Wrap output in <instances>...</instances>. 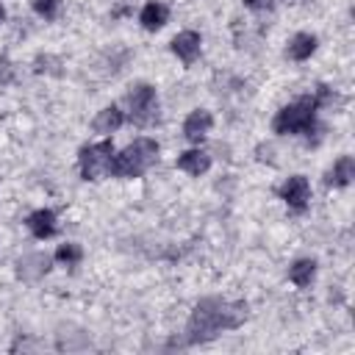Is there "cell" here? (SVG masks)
Here are the masks:
<instances>
[{
  "label": "cell",
  "instance_id": "cell-1",
  "mask_svg": "<svg viewBox=\"0 0 355 355\" xmlns=\"http://www.w3.org/2000/svg\"><path fill=\"white\" fill-rule=\"evenodd\" d=\"M247 302H227L219 297H208L200 300L186 322V341L189 344H202L211 341L216 333L222 330H236L239 324H244L247 319Z\"/></svg>",
  "mask_w": 355,
  "mask_h": 355
},
{
  "label": "cell",
  "instance_id": "cell-2",
  "mask_svg": "<svg viewBox=\"0 0 355 355\" xmlns=\"http://www.w3.org/2000/svg\"><path fill=\"white\" fill-rule=\"evenodd\" d=\"M316 111H319L316 97H313V94H305V97H300V100L283 105V108L275 114L272 130H275L277 136H300V133H302V136L311 139V133L319 130V125H316Z\"/></svg>",
  "mask_w": 355,
  "mask_h": 355
},
{
  "label": "cell",
  "instance_id": "cell-3",
  "mask_svg": "<svg viewBox=\"0 0 355 355\" xmlns=\"http://www.w3.org/2000/svg\"><path fill=\"white\" fill-rule=\"evenodd\" d=\"M155 161H158V141L141 136L133 144H128L119 155L111 158V175H116V178H139Z\"/></svg>",
  "mask_w": 355,
  "mask_h": 355
},
{
  "label": "cell",
  "instance_id": "cell-4",
  "mask_svg": "<svg viewBox=\"0 0 355 355\" xmlns=\"http://www.w3.org/2000/svg\"><path fill=\"white\" fill-rule=\"evenodd\" d=\"M111 158H114V141L103 139L97 144H86L78 153V164H80V175L83 180H100L111 172Z\"/></svg>",
  "mask_w": 355,
  "mask_h": 355
},
{
  "label": "cell",
  "instance_id": "cell-5",
  "mask_svg": "<svg viewBox=\"0 0 355 355\" xmlns=\"http://www.w3.org/2000/svg\"><path fill=\"white\" fill-rule=\"evenodd\" d=\"M128 105H130V119L136 125H147L153 119V114L158 111V97L155 89L150 83H136L128 92Z\"/></svg>",
  "mask_w": 355,
  "mask_h": 355
},
{
  "label": "cell",
  "instance_id": "cell-6",
  "mask_svg": "<svg viewBox=\"0 0 355 355\" xmlns=\"http://www.w3.org/2000/svg\"><path fill=\"white\" fill-rule=\"evenodd\" d=\"M277 194H280V200H283L291 211L302 214V211L308 208V200H311V183H308L305 175H291V178L280 186Z\"/></svg>",
  "mask_w": 355,
  "mask_h": 355
},
{
  "label": "cell",
  "instance_id": "cell-7",
  "mask_svg": "<svg viewBox=\"0 0 355 355\" xmlns=\"http://www.w3.org/2000/svg\"><path fill=\"white\" fill-rule=\"evenodd\" d=\"M211 125H214L211 111H205V108H194V111L186 116V122H183V136H186L191 144H200V141L211 133Z\"/></svg>",
  "mask_w": 355,
  "mask_h": 355
},
{
  "label": "cell",
  "instance_id": "cell-8",
  "mask_svg": "<svg viewBox=\"0 0 355 355\" xmlns=\"http://www.w3.org/2000/svg\"><path fill=\"white\" fill-rule=\"evenodd\" d=\"M200 47H202V39H200L197 31H183V33H178V36L172 39V53H175L186 67L197 61Z\"/></svg>",
  "mask_w": 355,
  "mask_h": 355
},
{
  "label": "cell",
  "instance_id": "cell-9",
  "mask_svg": "<svg viewBox=\"0 0 355 355\" xmlns=\"http://www.w3.org/2000/svg\"><path fill=\"white\" fill-rule=\"evenodd\" d=\"M25 225H28V230L36 236V239H53L55 236V214L50 211V208H39V211H33L28 219H25Z\"/></svg>",
  "mask_w": 355,
  "mask_h": 355
},
{
  "label": "cell",
  "instance_id": "cell-10",
  "mask_svg": "<svg viewBox=\"0 0 355 355\" xmlns=\"http://www.w3.org/2000/svg\"><path fill=\"white\" fill-rule=\"evenodd\" d=\"M208 166H211V155L202 153V150H186V153L178 155V169L186 172V175L200 178V175L208 172Z\"/></svg>",
  "mask_w": 355,
  "mask_h": 355
},
{
  "label": "cell",
  "instance_id": "cell-11",
  "mask_svg": "<svg viewBox=\"0 0 355 355\" xmlns=\"http://www.w3.org/2000/svg\"><path fill=\"white\" fill-rule=\"evenodd\" d=\"M122 122H125V114H122L116 105H105L103 111H97L92 128H94V133H100V136H111L114 130L122 128Z\"/></svg>",
  "mask_w": 355,
  "mask_h": 355
},
{
  "label": "cell",
  "instance_id": "cell-12",
  "mask_svg": "<svg viewBox=\"0 0 355 355\" xmlns=\"http://www.w3.org/2000/svg\"><path fill=\"white\" fill-rule=\"evenodd\" d=\"M166 19H169V8L161 0H150L139 14V22H141L144 31H158V28L166 25Z\"/></svg>",
  "mask_w": 355,
  "mask_h": 355
},
{
  "label": "cell",
  "instance_id": "cell-13",
  "mask_svg": "<svg viewBox=\"0 0 355 355\" xmlns=\"http://www.w3.org/2000/svg\"><path fill=\"white\" fill-rule=\"evenodd\" d=\"M352 178H355V158H352V155H341V158L333 164V169L327 172L324 183L341 189V186H349Z\"/></svg>",
  "mask_w": 355,
  "mask_h": 355
},
{
  "label": "cell",
  "instance_id": "cell-14",
  "mask_svg": "<svg viewBox=\"0 0 355 355\" xmlns=\"http://www.w3.org/2000/svg\"><path fill=\"white\" fill-rule=\"evenodd\" d=\"M313 53H316V36L313 33H294L288 47H286V55L291 61H308Z\"/></svg>",
  "mask_w": 355,
  "mask_h": 355
},
{
  "label": "cell",
  "instance_id": "cell-15",
  "mask_svg": "<svg viewBox=\"0 0 355 355\" xmlns=\"http://www.w3.org/2000/svg\"><path fill=\"white\" fill-rule=\"evenodd\" d=\"M19 269V277H25V280H36L39 275H44L47 269H50V255H44V252H31V255H25V258H19V263H17Z\"/></svg>",
  "mask_w": 355,
  "mask_h": 355
},
{
  "label": "cell",
  "instance_id": "cell-16",
  "mask_svg": "<svg viewBox=\"0 0 355 355\" xmlns=\"http://www.w3.org/2000/svg\"><path fill=\"white\" fill-rule=\"evenodd\" d=\"M313 277H316V261L313 258H300L288 266V280L300 288H308L313 283Z\"/></svg>",
  "mask_w": 355,
  "mask_h": 355
},
{
  "label": "cell",
  "instance_id": "cell-17",
  "mask_svg": "<svg viewBox=\"0 0 355 355\" xmlns=\"http://www.w3.org/2000/svg\"><path fill=\"white\" fill-rule=\"evenodd\" d=\"M55 261L64 263V266H75V263L83 261V247L75 244V241H67V244H61V247L55 250Z\"/></svg>",
  "mask_w": 355,
  "mask_h": 355
},
{
  "label": "cell",
  "instance_id": "cell-18",
  "mask_svg": "<svg viewBox=\"0 0 355 355\" xmlns=\"http://www.w3.org/2000/svg\"><path fill=\"white\" fill-rule=\"evenodd\" d=\"M31 6H33V11H36L39 17H44V19H55L58 11H61V0H31Z\"/></svg>",
  "mask_w": 355,
  "mask_h": 355
},
{
  "label": "cell",
  "instance_id": "cell-19",
  "mask_svg": "<svg viewBox=\"0 0 355 355\" xmlns=\"http://www.w3.org/2000/svg\"><path fill=\"white\" fill-rule=\"evenodd\" d=\"M58 58H53V55H39L36 61H33V69L42 75V72H50V75H58V69L55 67H50V64H55Z\"/></svg>",
  "mask_w": 355,
  "mask_h": 355
},
{
  "label": "cell",
  "instance_id": "cell-20",
  "mask_svg": "<svg viewBox=\"0 0 355 355\" xmlns=\"http://www.w3.org/2000/svg\"><path fill=\"white\" fill-rule=\"evenodd\" d=\"M14 80V67L6 55H0V86H8Z\"/></svg>",
  "mask_w": 355,
  "mask_h": 355
},
{
  "label": "cell",
  "instance_id": "cell-21",
  "mask_svg": "<svg viewBox=\"0 0 355 355\" xmlns=\"http://www.w3.org/2000/svg\"><path fill=\"white\" fill-rule=\"evenodd\" d=\"M244 6L250 11H272L275 8V0H244Z\"/></svg>",
  "mask_w": 355,
  "mask_h": 355
},
{
  "label": "cell",
  "instance_id": "cell-22",
  "mask_svg": "<svg viewBox=\"0 0 355 355\" xmlns=\"http://www.w3.org/2000/svg\"><path fill=\"white\" fill-rule=\"evenodd\" d=\"M6 19V8H3V3H0V22Z\"/></svg>",
  "mask_w": 355,
  "mask_h": 355
},
{
  "label": "cell",
  "instance_id": "cell-23",
  "mask_svg": "<svg viewBox=\"0 0 355 355\" xmlns=\"http://www.w3.org/2000/svg\"><path fill=\"white\" fill-rule=\"evenodd\" d=\"M291 3H305V0H291Z\"/></svg>",
  "mask_w": 355,
  "mask_h": 355
}]
</instances>
